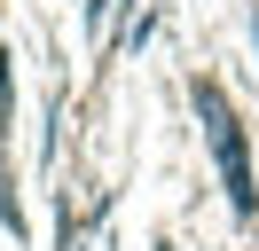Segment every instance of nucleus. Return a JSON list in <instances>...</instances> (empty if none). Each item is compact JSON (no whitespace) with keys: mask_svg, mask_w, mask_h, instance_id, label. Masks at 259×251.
<instances>
[{"mask_svg":"<svg viewBox=\"0 0 259 251\" xmlns=\"http://www.w3.org/2000/svg\"><path fill=\"white\" fill-rule=\"evenodd\" d=\"M196 118H204V134H212V157H220L228 204L251 220V212H259V188H251V149H243V126H236V110H228V94L212 87V78H196Z\"/></svg>","mask_w":259,"mask_h":251,"instance_id":"nucleus-1","label":"nucleus"}]
</instances>
